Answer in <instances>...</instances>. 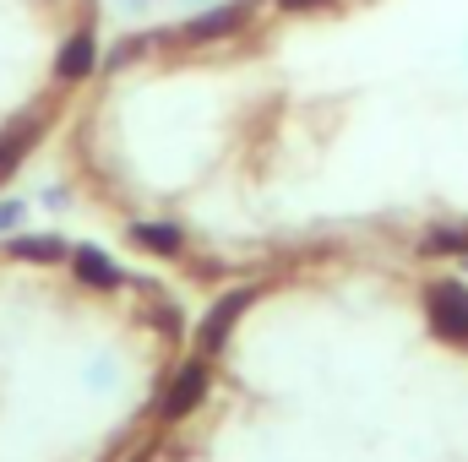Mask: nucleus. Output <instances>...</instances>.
I'll return each mask as SVG.
<instances>
[{"mask_svg":"<svg viewBox=\"0 0 468 462\" xmlns=\"http://www.w3.org/2000/svg\"><path fill=\"white\" fill-rule=\"evenodd\" d=\"M71 261H77V278H88V283H99V289H110V283L120 278V272L104 261V256H99V250H77Z\"/></svg>","mask_w":468,"mask_h":462,"instance_id":"8","label":"nucleus"},{"mask_svg":"<svg viewBox=\"0 0 468 462\" xmlns=\"http://www.w3.org/2000/svg\"><path fill=\"white\" fill-rule=\"evenodd\" d=\"M425 256H468V229H436L425 234V245H420Z\"/></svg>","mask_w":468,"mask_h":462,"instance_id":"9","label":"nucleus"},{"mask_svg":"<svg viewBox=\"0 0 468 462\" xmlns=\"http://www.w3.org/2000/svg\"><path fill=\"white\" fill-rule=\"evenodd\" d=\"M131 234H136V245H147L153 256H180V245H186L175 224H136Z\"/></svg>","mask_w":468,"mask_h":462,"instance_id":"7","label":"nucleus"},{"mask_svg":"<svg viewBox=\"0 0 468 462\" xmlns=\"http://www.w3.org/2000/svg\"><path fill=\"white\" fill-rule=\"evenodd\" d=\"M16 256H33V261H55V256H66V245H60V239H16Z\"/></svg>","mask_w":468,"mask_h":462,"instance_id":"10","label":"nucleus"},{"mask_svg":"<svg viewBox=\"0 0 468 462\" xmlns=\"http://www.w3.org/2000/svg\"><path fill=\"white\" fill-rule=\"evenodd\" d=\"M99 66V49H93V33H77V38H66V49H60V60H55V71H60V82H82L88 71Z\"/></svg>","mask_w":468,"mask_h":462,"instance_id":"5","label":"nucleus"},{"mask_svg":"<svg viewBox=\"0 0 468 462\" xmlns=\"http://www.w3.org/2000/svg\"><path fill=\"white\" fill-rule=\"evenodd\" d=\"M278 5H289V11H316V5H327V0H278Z\"/></svg>","mask_w":468,"mask_h":462,"instance_id":"11","label":"nucleus"},{"mask_svg":"<svg viewBox=\"0 0 468 462\" xmlns=\"http://www.w3.org/2000/svg\"><path fill=\"white\" fill-rule=\"evenodd\" d=\"M431 321L441 338H468V289L463 283H436L431 289Z\"/></svg>","mask_w":468,"mask_h":462,"instance_id":"2","label":"nucleus"},{"mask_svg":"<svg viewBox=\"0 0 468 462\" xmlns=\"http://www.w3.org/2000/svg\"><path fill=\"white\" fill-rule=\"evenodd\" d=\"M202 386H207V364L197 359V364H186V370L175 375V386H169V397H164V414L175 419V414H186V408H197V397H202Z\"/></svg>","mask_w":468,"mask_h":462,"instance_id":"6","label":"nucleus"},{"mask_svg":"<svg viewBox=\"0 0 468 462\" xmlns=\"http://www.w3.org/2000/svg\"><path fill=\"white\" fill-rule=\"evenodd\" d=\"M38 131H44V115H22L11 131H5V136H0V180L22 163V152L38 142Z\"/></svg>","mask_w":468,"mask_h":462,"instance_id":"4","label":"nucleus"},{"mask_svg":"<svg viewBox=\"0 0 468 462\" xmlns=\"http://www.w3.org/2000/svg\"><path fill=\"white\" fill-rule=\"evenodd\" d=\"M245 22H250V5H218V11H207V16H191V22L175 27V33H158V44H164V49H169V44H213V38H234Z\"/></svg>","mask_w":468,"mask_h":462,"instance_id":"1","label":"nucleus"},{"mask_svg":"<svg viewBox=\"0 0 468 462\" xmlns=\"http://www.w3.org/2000/svg\"><path fill=\"white\" fill-rule=\"evenodd\" d=\"M245 305H250V294H245V289L213 305V316L202 321V338H197V343H202V353H218V348H224V338H229V327L239 321V310H245Z\"/></svg>","mask_w":468,"mask_h":462,"instance_id":"3","label":"nucleus"}]
</instances>
